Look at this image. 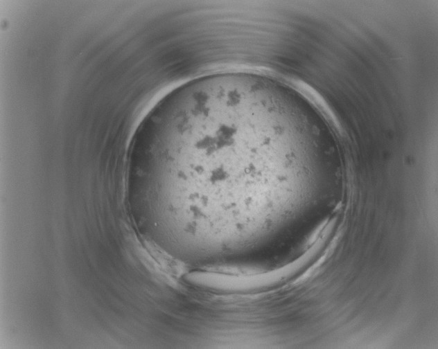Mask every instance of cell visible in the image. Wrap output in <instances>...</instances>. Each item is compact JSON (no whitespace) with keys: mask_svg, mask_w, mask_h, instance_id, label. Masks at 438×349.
I'll list each match as a JSON object with an SVG mask.
<instances>
[{"mask_svg":"<svg viewBox=\"0 0 438 349\" xmlns=\"http://www.w3.org/2000/svg\"><path fill=\"white\" fill-rule=\"evenodd\" d=\"M249 105L228 93L165 99L134 136L129 180L155 205V222L211 230L241 224L247 169L261 150Z\"/></svg>","mask_w":438,"mask_h":349,"instance_id":"obj_1","label":"cell"}]
</instances>
